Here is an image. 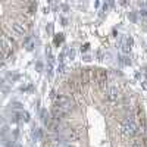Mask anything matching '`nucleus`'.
Instances as JSON below:
<instances>
[{
	"mask_svg": "<svg viewBox=\"0 0 147 147\" xmlns=\"http://www.w3.org/2000/svg\"><path fill=\"white\" fill-rule=\"evenodd\" d=\"M122 131H124L125 134H129V136H132V134L137 132V125L134 124V121H125L124 125H122Z\"/></svg>",
	"mask_w": 147,
	"mask_h": 147,
	"instance_id": "1",
	"label": "nucleus"
}]
</instances>
